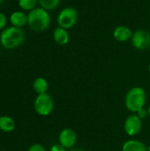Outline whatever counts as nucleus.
Here are the masks:
<instances>
[{"mask_svg":"<svg viewBox=\"0 0 150 151\" xmlns=\"http://www.w3.org/2000/svg\"><path fill=\"white\" fill-rule=\"evenodd\" d=\"M51 23V17L48 11L42 7H36L27 13V25L34 32L47 30Z\"/></svg>","mask_w":150,"mask_h":151,"instance_id":"f257e3e1","label":"nucleus"},{"mask_svg":"<svg viewBox=\"0 0 150 151\" xmlns=\"http://www.w3.org/2000/svg\"><path fill=\"white\" fill-rule=\"evenodd\" d=\"M25 33L22 28L15 27H5L0 34V43L5 50H14L25 41Z\"/></svg>","mask_w":150,"mask_h":151,"instance_id":"f03ea898","label":"nucleus"},{"mask_svg":"<svg viewBox=\"0 0 150 151\" xmlns=\"http://www.w3.org/2000/svg\"><path fill=\"white\" fill-rule=\"evenodd\" d=\"M146 102L147 94L141 87L130 88L125 97V105L126 109L133 113H137L141 109L144 108Z\"/></svg>","mask_w":150,"mask_h":151,"instance_id":"7ed1b4c3","label":"nucleus"},{"mask_svg":"<svg viewBox=\"0 0 150 151\" xmlns=\"http://www.w3.org/2000/svg\"><path fill=\"white\" fill-rule=\"evenodd\" d=\"M79 14L77 10L72 6H66L63 8L57 17V22L58 27L66 30L72 28L78 21Z\"/></svg>","mask_w":150,"mask_h":151,"instance_id":"20e7f679","label":"nucleus"},{"mask_svg":"<svg viewBox=\"0 0 150 151\" xmlns=\"http://www.w3.org/2000/svg\"><path fill=\"white\" fill-rule=\"evenodd\" d=\"M34 109L40 116H49L54 110V101L52 96L48 93L37 95L34 102Z\"/></svg>","mask_w":150,"mask_h":151,"instance_id":"39448f33","label":"nucleus"},{"mask_svg":"<svg viewBox=\"0 0 150 151\" xmlns=\"http://www.w3.org/2000/svg\"><path fill=\"white\" fill-rule=\"evenodd\" d=\"M132 45L138 50H146L150 48V33L144 29H138L133 33Z\"/></svg>","mask_w":150,"mask_h":151,"instance_id":"423d86ee","label":"nucleus"},{"mask_svg":"<svg viewBox=\"0 0 150 151\" xmlns=\"http://www.w3.org/2000/svg\"><path fill=\"white\" fill-rule=\"evenodd\" d=\"M142 128V119L136 113L128 116L124 122V130L128 136L137 135Z\"/></svg>","mask_w":150,"mask_h":151,"instance_id":"0eeeda50","label":"nucleus"},{"mask_svg":"<svg viewBox=\"0 0 150 151\" xmlns=\"http://www.w3.org/2000/svg\"><path fill=\"white\" fill-rule=\"evenodd\" d=\"M58 142L63 147L67 149H72L77 142V134L71 128L63 129L58 135Z\"/></svg>","mask_w":150,"mask_h":151,"instance_id":"6e6552de","label":"nucleus"},{"mask_svg":"<svg viewBox=\"0 0 150 151\" xmlns=\"http://www.w3.org/2000/svg\"><path fill=\"white\" fill-rule=\"evenodd\" d=\"M133 33V32L127 26L120 25L114 28L112 32V35L116 41L120 42H126L131 40Z\"/></svg>","mask_w":150,"mask_h":151,"instance_id":"1a4fd4ad","label":"nucleus"},{"mask_svg":"<svg viewBox=\"0 0 150 151\" xmlns=\"http://www.w3.org/2000/svg\"><path fill=\"white\" fill-rule=\"evenodd\" d=\"M10 22L12 27L22 28L27 25V14L23 11H15L10 16Z\"/></svg>","mask_w":150,"mask_h":151,"instance_id":"9d476101","label":"nucleus"},{"mask_svg":"<svg viewBox=\"0 0 150 151\" xmlns=\"http://www.w3.org/2000/svg\"><path fill=\"white\" fill-rule=\"evenodd\" d=\"M53 40L58 45H66L70 41L68 30L60 27H57L53 30Z\"/></svg>","mask_w":150,"mask_h":151,"instance_id":"9b49d317","label":"nucleus"},{"mask_svg":"<svg viewBox=\"0 0 150 151\" xmlns=\"http://www.w3.org/2000/svg\"><path fill=\"white\" fill-rule=\"evenodd\" d=\"M122 151H148V147L141 141L130 139L123 144Z\"/></svg>","mask_w":150,"mask_h":151,"instance_id":"f8f14e48","label":"nucleus"},{"mask_svg":"<svg viewBox=\"0 0 150 151\" xmlns=\"http://www.w3.org/2000/svg\"><path fill=\"white\" fill-rule=\"evenodd\" d=\"M15 129V121L10 116H0V130L4 133H11Z\"/></svg>","mask_w":150,"mask_h":151,"instance_id":"ddd939ff","label":"nucleus"},{"mask_svg":"<svg viewBox=\"0 0 150 151\" xmlns=\"http://www.w3.org/2000/svg\"><path fill=\"white\" fill-rule=\"evenodd\" d=\"M48 88H49V83L47 80L43 77H38L33 82V89L37 95L47 93Z\"/></svg>","mask_w":150,"mask_h":151,"instance_id":"4468645a","label":"nucleus"},{"mask_svg":"<svg viewBox=\"0 0 150 151\" xmlns=\"http://www.w3.org/2000/svg\"><path fill=\"white\" fill-rule=\"evenodd\" d=\"M61 3V0H38L40 7L46 11H53L57 9Z\"/></svg>","mask_w":150,"mask_h":151,"instance_id":"2eb2a0df","label":"nucleus"},{"mask_svg":"<svg viewBox=\"0 0 150 151\" xmlns=\"http://www.w3.org/2000/svg\"><path fill=\"white\" fill-rule=\"evenodd\" d=\"M37 4H38V0H18L19 6L23 11H27V12H30L34 8H36Z\"/></svg>","mask_w":150,"mask_h":151,"instance_id":"dca6fc26","label":"nucleus"},{"mask_svg":"<svg viewBox=\"0 0 150 151\" xmlns=\"http://www.w3.org/2000/svg\"><path fill=\"white\" fill-rule=\"evenodd\" d=\"M27 151H47L46 149L44 148L43 145L40 144V143H34L32 144L29 148Z\"/></svg>","mask_w":150,"mask_h":151,"instance_id":"f3484780","label":"nucleus"},{"mask_svg":"<svg viewBox=\"0 0 150 151\" xmlns=\"http://www.w3.org/2000/svg\"><path fill=\"white\" fill-rule=\"evenodd\" d=\"M7 24V18L4 13L0 12V30H4Z\"/></svg>","mask_w":150,"mask_h":151,"instance_id":"a211bd4d","label":"nucleus"},{"mask_svg":"<svg viewBox=\"0 0 150 151\" xmlns=\"http://www.w3.org/2000/svg\"><path fill=\"white\" fill-rule=\"evenodd\" d=\"M136 114L138 115L139 118H141V119H146V118L149 116V111H148V110H146L145 108H142V109H141Z\"/></svg>","mask_w":150,"mask_h":151,"instance_id":"6ab92c4d","label":"nucleus"},{"mask_svg":"<svg viewBox=\"0 0 150 151\" xmlns=\"http://www.w3.org/2000/svg\"><path fill=\"white\" fill-rule=\"evenodd\" d=\"M50 151H66V149L65 147H63L61 144H53L50 147Z\"/></svg>","mask_w":150,"mask_h":151,"instance_id":"aec40b11","label":"nucleus"},{"mask_svg":"<svg viewBox=\"0 0 150 151\" xmlns=\"http://www.w3.org/2000/svg\"><path fill=\"white\" fill-rule=\"evenodd\" d=\"M69 151H86V150H81V149H78V150H69Z\"/></svg>","mask_w":150,"mask_h":151,"instance_id":"412c9836","label":"nucleus"},{"mask_svg":"<svg viewBox=\"0 0 150 151\" xmlns=\"http://www.w3.org/2000/svg\"><path fill=\"white\" fill-rule=\"evenodd\" d=\"M148 111H149V116L150 117V105L149 107V109H148Z\"/></svg>","mask_w":150,"mask_h":151,"instance_id":"4be33fe9","label":"nucleus"},{"mask_svg":"<svg viewBox=\"0 0 150 151\" xmlns=\"http://www.w3.org/2000/svg\"><path fill=\"white\" fill-rule=\"evenodd\" d=\"M148 151H150V145L148 147Z\"/></svg>","mask_w":150,"mask_h":151,"instance_id":"5701e85b","label":"nucleus"},{"mask_svg":"<svg viewBox=\"0 0 150 151\" xmlns=\"http://www.w3.org/2000/svg\"><path fill=\"white\" fill-rule=\"evenodd\" d=\"M149 73H150V64H149Z\"/></svg>","mask_w":150,"mask_h":151,"instance_id":"b1692460","label":"nucleus"},{"mask_svg":"<svg viewBox=\"0 0 150 151\" xmlns=\"http://www.w3.org/2000/svg\"><path fill=\"white\" fill-rule=\"evenodd\" d=\"M3 2H4V0H0V4H1V3H3Z\"/></svg>","mask_w":150,"mask_h":151,"instance_id":"393cba45","label":"nucleus"}]
</instances>
